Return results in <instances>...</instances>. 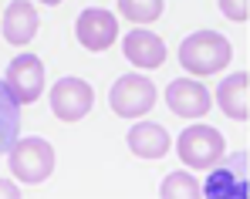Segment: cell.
I'll list each match as a JSON object with an SVG mask.
<instances>
[{"mask_svg":"<svg viewBox=\"0 0 250 199\" xmlns=\"http://www.w3.org/2000/svg\"><path fill=\"white\" fill-rule=\"evenodd\" d=\"M17 196H21L17 182H7V179H0V199H17Z\"/></svg>","mask_w":250,"mask_h":199,"instance_id":"18","label":"cell"},{"mask_svg":"<svg viewBox=\"0 0 250 199\" xmlns=\"http://www.w3.org/2000/svg\"><path fill=\"white\" fill-rule=\"evenodd\" d=\"M38 10L31 0H10L7 10H3V40L14 44V47H24L31 44L38 34Z\"/></svg>","mask_w":250,"mask_h":199,"instance_id":"11","label":"cell"},{"mask_svg":"<svg viewBox=\"0 0 250 199\" xmlns=\"http://www.w3.org/2000/svg\"><path fill=\"white\" fill-rule=\"evenodd\" d=\"M250 152L240 149L230 159H220L209 165V179L207 186H200V193H207L209 199H244L250 186Z\"/></svg>","mask_w":250,"mask_h":199,"instance_id":"3","label":"cell"},{"mask_svg":"<svg viewBox=\"0 0 250 199\" xmlns=\"http://www.w3.org/2000/svg\"><path fill=\"white\" fill-rule=\"evenodd\" d=\"M95 105V91L82 78H61L51 88V112L61 121H82Z\"/></svg>","mask_w":250,"mask_h":199,"instance_id":"7","label":"cell"},{"mask_svg":"<svg viewBox=\"0 0 250 199\" xmlns=\"http://www.w3.org/2000/svg\"><path fill=\"white\" fill-rule=\"evenodd\" d=\"M41 3H47V7H54V3H61V0H41Z\"/></svg>","mask_w":250,"mask_h":199,"instance_id":"19","label":"cell"},{"mask_svg":"<svg viewBox=\"0 0 250 199\" xmlns=\"http://www.w3.org/2000/svg\"><path fill=\"white\" fill-rule=\"evenodd\" d=\"M108 105L122 119H142L156 105V84L146 75H122L108 91Z\"/></svg>","mask_w":250,"mask_h":199,"instance_id":"5","label":"cell"},{"mask_svg":"<svg viewBox=\"0 0 250 199\" xmlns=\"http://www.w3.org/2000/svg\"><path fill=\"white\" fill-rule=\"evenodd\" d=\"M159 196L163 199H196L200 196V182L189 176V172H169L159 186Z\"/></svg>","mask_w":250,"mask_h":199,"instance_id":"15","label":"cell"},{"mask_svg":"<svg viewBox=\"0 0 250 199\" xmlns=\"http://www.w3.org/2000/svg\"><path fill=\"white\" fill-rule=\"evenodd\" d=\"M233 58V47L230 40L216 31H196L179 44V64L196 75V78H207V75H216L230 64Z\"/></svg>","mask_w":250,"mask_h":199,"instance_id":"1","label":"cell"},{"mask_svg":"<svg viewBox=\"0 0 250 199\" xmlns=\"http://www.w3.org/2000/svg\"><path fill=\"white\" fill-rule=\"evenodd\" d=\"M119 10L135 24H152L163 17L166 7H163V0H119Z\"/></svg>","mask_w":250,"mask_h":199,"instance_id":"16","label":"cell"},{"mask_svg":"<svg viewBox=\"0 0 250 199\" xmlns=\"http://www.w3.org/2000/svg\"><path fill=\"white\" fill-rule=\"evenodd\" d=\"M75 34H78L84 51H108L119 38V20L102 7H88V10H82V17L75 24Z\"/></svg>","mask_w":250,"mask_h":199,"instance_id":"8","label":"cell"},{"mask_svg":"<svg viewBox=\"0 0 250 199\" xmlns=\"http://www.w3.org/2000/svg\"><path fill=\"white\" fill-rule=\"evenodd\" d=\"M122 51H125V61L142 68V71H156L166 61V40L156 38L152 31H142V27L128 31L122 38Z\"/></svg>","mask_w":250,"mask_h":199,"instance_id":"9","label":"cell"},{"mask_svg":"<svg viewBox=\"0 0 250 199\" xmlns=\"http://www.w3.org/2000/svg\"><path fill=\"white\" fill-rule=\"evenodd\" d=\"M17 128H21V105L14 101L10 88L0 81V156L17 142Z\"/></svg>","mask_w":250,"mask_h":199,"instance_id":"14","label":"cell"},{"mask_svg":"<svg viewBox=\"0 0 250 199\" xmlns=\"http://www.w3.org/2000/svg\"><path fill=\"white\" fill-rule=\"evenodd\" d=\"M128 152L139 159H163L169 152V132L156 121H135L128 128Z\"/></svg>","mask_w":250,"mask_h":199,"instance_id":"13","label":"cell"},{"mask_svg":"<svg viewBox=\"0 0 250 199\" xmlns=\"http://www.w3.org/2000/svg\"><path fill=\"white\" fill-rule=\"evenodd\" d=\"M220 14L233 24H247L250 17V0H220Z\"/></svg>","mask_w":250,"mask_h":199,"instance_id":"17","label":"cell"},{"mask_svg":"<svg viewBox=\"0 0 250 199\" xmlns=\"http://www.w3.org/2000/svg\"><path fill=\"white\" fill-rule=\"evenodd\" d=\"M166 105L179 119H203L209 112V91L193 78H176L166 88Z\"/></svg>","mask_w":250,"mask_h":199,"instance_id":"10","label":"cell"},{"mask_svg":"<svg viewBox=\"0 0 250 199\" xmlns=\"http://www.w3.org/2000/svg\"><path fill=\"white\" fill-rule=\"evenodd\" d=\"M7 156H10V172H14L17 182L38 186V182H44L54 172V145L38 139V135L14 142L7 149Z\"/></svg>","mask_w":250,"mask_h":199,"instance_id":"2","label":"cell"},{"mask_svg":"<svg viewBox=\"0 0 250 199\" xmlns=\"http://www.w3.org/2000/svg\"><path fill=\"white\" fill-rule=\"evenodd\" d=\"M223 135L216 132V128H209V125H189V128H183L179 132V139H176V152H179V159L183 165H189V169H209L213 162L223 156Z\"/></svg>","mask_w":250,"mask_h":199,"instance_id":"4","label":"cell"},{"mask_svg":"<svg viewBox=\"0 0 250 199\" xmlns=\"http://www.w3.org/2000/svg\"><path fill=\"white\" fill-rule=\"evenodd\" d=\"M216 105L223 108L227 119H233V121L250 119V75L247 71H237V75L220 81V88H216Z\"/></svg>","mask_w":250,"mask_h":199,"instance_id":"12","label":"cell"},{"mask_svg":"<svg viewBox=\"0 0 250 199\" xmlns=\"http://www.w3.org/2000/svg\"><path fill=\"white\" fill-rule=\"evenodd\" d=\"M3 84L10 88L14 101L17 105H31L38 101L44 91V64L38 54H17L10 64H7V78Z\"/></svg>","mask_w":250,"mask_h":199,"instance_id":"6","label":"cell"}]
</instances>
